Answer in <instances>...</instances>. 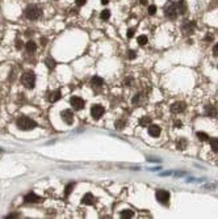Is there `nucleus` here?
I'll list each match as a JSON object with an SVG mask.
<instances>
[{"label":"nucleus","instance_id":"obj_1","mask_svg":"<svg viewBox=\"0 0 218 219\" xmlns=\"http://www.w3.org/2000/svg\"><path fill=\"white\" fill-rule=\"evenodd\" d=\"M164 15H166L167 18H171V20H175L177 16H180L177 1H168L166 7H164Z\"/></svg>","mask_w":218,"mask_h":219},{"label":"nucleus","instance_id":"obj_2","mask_svg":"<svg viewBox=\"0 0 218 219\" xmlns=\"http://www.w3.org/2000/svg\"><path fill=\"white\" fill-rule=\"evenodd\" d=\"M16 125H17V127L20 130H32V129L36 127V122L30 119L29 117H20L17 119V122H16Z\"/></svg>","mask_w":218,"mask_h":219},{"label":"nucleus","instance_id":"obj_3","mask_svg":"<svg viewBox=\"0 0 218 219\" xmlns=\"http://www.w3.org/2000/svg\"><path fill=\"white\" fill-rule=\"evenodd\" d=\"M42 15V11L37 5H29L25 9V17L28 20H38Z\"/></svg>","mask_w":218,"mask_h":219},{"label":"nucleus","instance_id":"obj_4","mask_svg":"<svg viewBox=\"0 0 218 219\" xmlns=\"http://www.w3.org/2000/svg\"><path fill=\"white\" fill-rule=\"evenodd\" d=\"M21 83H22V85H25V87L29 88V89L34 88V84H36V76H34V74H33L32 71L24 72L22 76H21Z\"/></svg>","mask_w":218,"mask_h":219},{"label":"nucleus","instance_id":"obj_5","mask_svg":"<svg viewBox=\"0 0 218 219\" xmlns=\"http://www.w3.org/2000/svg\"><path fill=\"white\" fill-rule=\"evenodd\" d=\"M104 113H105V109L101 105H93L91 108V115L93 119H100L104 115Z\"/></svg>","mask_w":218,"mask_h":219},{"label":"nucleus","instance_id":"obj_6","mask_svg":"<svg viewBox=\"0 0 218 219\" xmlns=\"http://www.w3.org/2000/svg\"><path fill=\"white\" fill-rule=\"evenodd\" d=\"M194 28H196V22L194 21H185L184 24H181V32L187 36H191L194 32Z\"/></svg>","mask_w":218,"mask_h":219},{"label":"nucleus","instance_id":"obj_7","mask_svg":"<svg viewBox=\"0 0 218 219\" xmlns=\"http://www.w3.org/2000/svg\"><path fill=\"white\" fill-rule=\"evenodd\" d=\"M155 195H156L158 202H160V203L167 205L168 202H170V193H168L167 190H158Z\"/></svg>","mask_w":218,"mask_h":219},{"label":"nucleus","instance_id":"obj_8","mask_svg":"<svg viewBox=\"0 0 218 219\" xmlns=\"http://www.w3.org/2000/svg\"><path fill=\"white\" fill-rule=\"evenodd\" d=\"M70 104L72 105V108L76 109V110H80V109L84 108V100L82 97H78V96H72L70 98Z\"/></svg>","mask_w":218,"mask_h":219},{"label":"nucleus","instance_id":"obj_9","mask_svg":"<svg viewBox=\"0 0 218 219\" xmlns=\"http://www.w3.org/2000/svg\"><path fill=\"white\" fill-rule=\"evenodd\" d=\"M61 117L67 125H72V122H74V114H72V112L68 110V109L67 110H62Z\"/></svg>","mask_w":218,"mask_h":219},{"label":"nucleus","instance_id":"obj_10","mask_svg":"<svg viewBox=\"0 0 218 219\" xmlns=\"http://www.w3.org/2000/svg\"><path fill=\"white\" fill-rule=\"evenodd\" d=\"M187 105L184 101H176L175 104H172V107H171V112L172 113H183L185 110Z\"/></svg>","mask_w":218,"mask_h":219},{"label":"nucleus","instance_id":"obj_11","mask_svg":"<svg viewBox=\"0 0 218 219\" xmlns=\"http://www.w3.org/2000/svg\"><path fill=\"white\" fill-rule=\"evenodd\" d=\"M148 134L151 135V137H159L160 135V127L158 125H150L148 126Z\"/></svg>","mask_w":218,"mask_h":219},{"label":"nucleus","instance_id":"obj_12","mask_svg":"<svg viewBox=\"0 0 218 219\" xmlns=\"http://www.w3.org/2000/svg\"><path fill=\"white\" fill-rule=\"evenodd\" d=\"M24 201L26 203H36V202H39L41 200H39V197H37L34 193H29L24 197Z\"/></svg>","mask_w":218,"mask_h":219},{"label":"nucleus","instance_id":"obj_13","mask_svg":"<svg viewBox=\"0 0 218 219\" xmlns=\"http://www.w3.org/2000/svg\"><path fill=\"white\" fill-rule=\"evenodd\" d=\"M82 202H83L84 205H95V202H96V198H95L91 193H87V194H85L84 197H83Z\"/></svg>","mask_w":218,"mask_h":219},{"label":"nucleus","instance_id":"obj_14","mask_svg":"<svg viewBox=\"0 0 218 219\" xmlns=\"http://www.w3.org/2000/svg\"><path fill=\"white\" fill-rule=\"evenodd\" d=\"M61 92L59 91H53L50 92V95H49V101L50 102H57L59 98H61Z\"/></svg>","mask_w":218,"mask_h":219},{"label":"nucleus","instance_id":"obj_15","mask_svg":"<svg viewBox=\"0 0 218 219\" xmlns=\"http://www.w3.org/2000/svg\"><path fill=\"white\" fill-rule=\"evenodd\" d=\"M25 49H26V51H28L29 54H33V53H36V50H37V45H36V42L29 41L28 44L25 45Z\"/></svg>","mask_w":218,"mask_h":219},{"label":"nucleus","instance_id":"obj_16","mask_svg":"<svg viewBox=\"0 0 218 219\" xmlns=\"http://www.w3.org/2000/svg\"><path fill=\"white\" fill-rule=\"evenodd\" d=\"M103 79L101 78H99V76H95V78H92V80H91V84H92V87L93 88H99V87H101L103 85Z\"/></svg>","mask_w":218,"mask_h":219},{"label":"nucleus","instance_id":"obj_17","mask_svg":"<svg viewBox=\"0 0 218 219\" xmlns=\"http://www.w3.org/2000/svg\"><path fill=\"white\" fill-rule=\"evenodd\" d=\"M205 114L210 115V117H214V115H217V108L213 107V105H208L205 108Z\"/></svg>","mask_w":218,"mask_h":219},{"label":"nucleus","instance_id":"obj_18","mask_svg":"<svg viewBox=\"0 0 218 219\" xmlns=\"http://www.w3.org/2000/svg\"><path fill=\"white\" fill-rule=\"evenodd\" d=\"M133 217H134V211L130 210V209L121 211V218L122 219H130V218H133Z\"/></svg>","mask_w":218,"mask_h":219},{"label":"nucleus","instance_id":"obj_19","mask_svg":"<svg viewBox=\"0 0 218 219\" xmlns=\"http://www.w3.org/2000/svg\"><path fill=\"white\" fill-rule=\"evenodd\" d=\"M177 4H179L180 15H184L187 12V1L185 0H177Z\"/></svg>","mask_w":218,"mask_h":219},{"label":"nucleus","instance_id":"obj_20","mask_svg":"<svg viewBox=\"0 0 218 219\" xmlns=\"http://www.w3.org/2000/svg\"><path fill=\"white\" fill-rule=\"evenodd\" d=\"M210 147L214 152H218V138H213L210 139Z\"/></svg>","mask_w":218,"mask_h":219},{"label":"nucleus","instance_id":"obj_21","mask_svg":"<svg viewBox=\"0 0 218 219\" xmlns=\"http://www.w3.org/2000/svg\"><path fill=\"white\" fill-rule=\"evenodd\" d=\"M177 148H179V150H185V147H187V139H179V141H177Z\"/></svg>","mask_w":218,"mask_h":219},{"label":"nucleus","instance_id":"obj_22","mask_svg":"<svg viewBox=\"0 0 218 219\" xmlns=\"http://www.w3.org/2000/svg\"><path fill=\"white\" fill-rule=\"evenodd\" d=\"M197 138H199L200 141H202V142L209 141V135H208L206 132H204V131H199V132H197Z\"/></svg>","mask_w":218,"mask_h":219},{"label":"nucleus","instance_id":"obj_23","mask_svg":"<svg viewBox=\"0 0 218 219\" xmlns=\"http://www.w3.org/2000/svg\"><path fill=\"white\" fill-rule=\"evenodd\" d=\"M74 188H75V184H72V182H71V184H68L67 186H66V189H65V194L66 195H70Z\"/></svg>","mask_w":218,"mask_h":219},{"label":"nucleus","instance_id":"obj_24","mask_svg":"<svg viewBox=\"0 0 218 219\" xmlns=\"http://www.w3.org/2000/svg\"><path fill=\"white\" fill-rule=\"evenodd\" d=\"M150 122H151V118L147 117V115H146V117H142V118L139 119V124H141L142 126H146V125L150 124Z\"/></svg>","mask_w":218,"mask_h":219},{"label":"nucleus","instance_id":"obj_25","mask_svg":"<svg viewBox=\"0 0 218 219\" xmlns=\"http://www.w3.org/2000/svg\"><path fill=\"white\" fill-rule=\"evenodd\" d=\"M100 17L103 20H109V17H110V12H109V9H104V11L101 12Z\"/></svg>","mask_w":218,"mask_h":219},{"label":"nucleus","instance_id":"obj_26","mask_svg":"<svg viewBox=\"0 0 218 219\" xmlns=\"http://www.w3.org/2000/svg\"><path fill=\"white\" fill-rule=\"evenodd\" d=\"M137 41H138V44H139V45H142V46H143V45H146V44H147V41H148V39H147V37H146V36H139Z\"/></svg>","mask_w":218,"mask_h":219},{"label":"nucleus","instance_id":"obj_27","mask_svg":"<svg viewBox=\"0 0 218 219\" xmlns=\"http://www.w3.org/2000/svg\"><path fill=\"white\" fill-rule=\"evenodd\" d=\"M46 64H47L50 68H54V67H55V62L53 61L51 58H47V59H46Z\"/></svg>","mask_w":218,"mask_h":219},{"label":"nucleus","instance_id":"obj_28","mask_svg":"<svg viewBox=\"0 0 218 219\" xmlns=\"http://www.w3.org/2000/svg\"><path fill=\"white\" fill-rule=\"evenodd\" d=\"M124 126H125L124 121H120V119H118V121L116 122V129H117V130H121V129H124Z\"/></svg>","mask_w":218,"mask_h":219},{"label":"nucleus","instance_id":"obj_29","mask_svg":"<svg viewBox=\"0 0 218 219\" xmlns=\"http://www.w3.org/2000/svg\"><path fill=\"white\" fill-rule=\"evenodd\" d=\"M155 12H156V7H155L154 4L148 7V13H150V15H155Z\"/></svg>","mask_w":218,"mask_h":219},{"label":"nucleus","instance_id":"obj_30","mask_svg":"<svg viewBox=\"0 0 218 219\" xmlns=\"http://www.w3.org/2000/svg\"><path fill=\"white\" fill-rule=\"evenodd\" d=\"M131 83H133V78H126V79H125V81H124V84L125 85H130Z\"/></svg>","mask_w":218,"mask_h":219},{"label":"nucleus","instance_id":"obj_31","mask_svg":"<svg viewBox=\"0 0 218 219\" xmlns=\"http://www.w3.org/2000/svg\"><path fill=\"white\" fill-rule=\"evenodd\" d=\"M126 36H128V38H131L134 36V29H129L128 30V33H126Z\"/></svg>","mask_w":218,"mask_h":219},{"label":"nucleus","instance_id":"obj_32","mask_svg":"<svg viewBox=\"0 0 218 219\" xmlns=\"http://www.w3.org/2000/svg\"><path fill=\"white\" fill-rule=\"evenodd\" d=\"M85 1L87 0H75V3H76V5H84Z\"/></svg>","mask_w":218,"mask_h":219},{"label":"nucleus","instance_id":"obj_33","mask_svg":"<svg viewBox=\"0 0 218 219\" xmlns=\"http://www.w3.org/2000/svg\"><path fill=\"white\" fill-rule=\"evenodd\" d=\"M129 59H135V53L134 51H129Z\"/></svg>","mask_w":218,"mask_h":219},{"label":"nucleus","instance_id":"obj_34","mask_svg":"<svg viewBox=\"0 0 218 219\" xmlns=\"http://www.w3.org/2000/svg\"><path fill=\"white\" fill-rule=\"evenodd\" d=\"M213 53H214V54H216V55L218 54V44H217L216 46H214V49H213Z\"/></svg>","mask_w":218,"mask_h":219},{"label":"nucleus","instance_id":"obj_35","mask_svg":"<svg viewBox=\"0 0 218 219\" xmlns=\"http://www.w3.org/2000/svg\"><path fill=\"white\" fill-rule=\"evenodd\" d=\"M5 218H17V214H9L8 217H5Z\"/></svg>","mask_w":218,"mask_h":219},{"label":"nucleus","instance_id":"obj_36","mask_svg":"<svg viewBox=\"0 0 218 219\" xmlns=\"http://www.w3.org/2000/svg\"><path fill=\"white\" fill-rule=\"evenodd\" d=\"M108 1H109V0H101V4L105 5V4H108Z\"/></svg>","mask_w":218,"mask_h":219}]
</instances>
